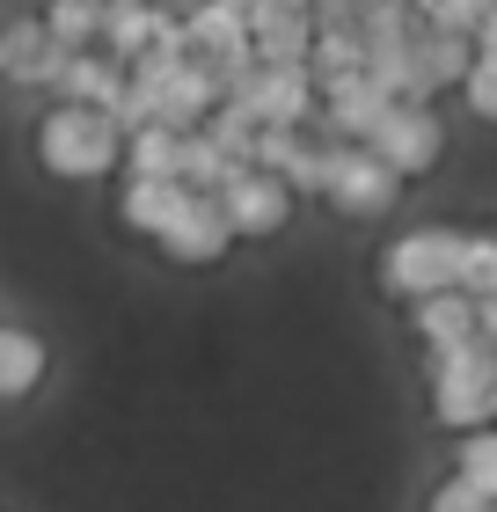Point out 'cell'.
<instances>
[{
  "label": "cell",
  "instance_id": "1",
  "mask_svg": "<svg viewBox=\"0 0 497 512\" xmlns=\"http://www.w3.org/2000/svg\"><path fill=\"white\" fill-rule=\"evenodd\" d=\"M117 125L103 118V110H52V118L37 125V161L52 176H66V183H88V176H103L110 161H117Z\"/></svg>",
  "mask_w": 497,
  "mask_h": 512
},
{
  "label": "cell",
  "instance_id": "2",
  "mask_svg": "<svg viewBox=\"0 0 497 512\" xmlns=\"http://www.w3.org/2000/svg\"><path fill=\"white\" fill-rule=\"evenodd\" d=\"M454 249H461V227H410L381 249V286L402 300L454 293Z\"/></svg>",
  "mask_w": 497,
  "mask_h": 512
},
{
  "label": "cell",
  "instance_id": "3",
  "mask_svg": "<svg viewBox=\"0 0 497 512\" xmlns=\"http://www.w3.org/2000/svg\"><path fill=\"white\" fill-rule=\"evenodd\" d=\"M439 147H446V125H439L432 103H388V118L366 132V154L381 161L395 183L402 176H424L439 161Z\"/></svg>",
  "mask_w": 497,
  "mask_h": 512
},
{
  "label": "cell",
  "instance_id": "4",
  "mask_svg": "<svg viewBox=\"0 0 497 512\" xmlns=\"http://www.w3.org/2000/svg\"><path fill=\"white\" fill-rule=\"evenodd\" d=\"M212 213H220V227L227 235H278V227L293 220V191L278 176H264V169H234L227 176V191L212 198Z\"/></svg>",
  "mask_w": 497,
  "mask_h": 512
},
{
  "label": "cell",
  "instance_id": "5",
  "mask_svg": "<svg viewBox=\"0 0 497 512\" xmlns=\"http://www.w3.org/2000/svg\"><path fill=\"white\" fill-rule=\"evenodd\" d=\"M322 198L337 205V213H388V205H395V176H388L366 147H344V139H329Z\"/></svg>",
  "mask_w": 497,
  "mask_h": 512
},
{
  "label": "cell",
  "instance_id": "6",
  "mask_svg": "<svg viewBox=\"0 0 497 512\" xmlns=\"http://www.w3.org/2000/svg\"><path fill=\"white\" fill-rule=\"evenodd\" d=\"M249 110H256L264 132H307V118H315V81H307V66H256Z\"/></svg>",
  "mask_w": 497,
  "mask_h": 512
},
{
  "label": "cell",
  "instance_id": "7",
  "mask_svg": "<svg viewBox=\"0 0 497 512\" xmlns=\"http://www.w3.org/2000/svg\"><path fill=\"white\" fill-rule=\"evenodd\" d=\"M410 322L417 337L446 352V344H468V337H490L497 330V300H468V293H432V300H410Z\"/></svg>",
  "mask_w": 497,
  "mask_h": 512
},
{
  "label": "cell",
  "instance_id": "8",
  "mask_svg": "<svg viewBox=\"0 0 497 512\" xmlns=\"http://www.w3.org/2000/svg\"><path fill=\"white\" fill-rule=\"evenodd\" d=\"M52 88H59L66 110H103V118H117V103H125V66H110L103 52H66Z\"/></svg>",
  "mask_w": 497,
  "mask_h": 512
},
{
  "label": "cell",
  "instance_id": "9",
  "mask_svg": "<svg viewBox=\"0 0 497 512\" xmlns=\"http://www.w3.org/2000/svg\"><path fill=\"white\" fill-rule=\"evenodd\" d=\"M59 59H66V52L44 37L37 15H15L8 30H0V81H15V88H52Z\"/></svg>",
  "mask_w": 497,
  "mask_h": 512
},
{
  "label": "cell",
  "instance_id": "10",
  "mask_svg": "<svg viewBox=\"0 0 497 512\" xmlns=\"http://www.w3.org/2000/svg\"><path fill=\"white\" fill-rule=\"evenodd\" d=\"M315 110L329 118V132L344 139V147H366V132L388 118V96L373 88L366 74L359 81H337V88H315Z\"/></svg>",
  "mask_w": 497,
  "mask_h": 512
},
{
  "label": "cell",
  "instance_id": "11",
  "mask_svg": "<svg viewBox=\"0 0 497 512\" xmlns=\"http://www.w3.org/2000/svg\"><path fill=\"white\" fill-rule=\"evenodd\" d=\"M161 249L176 256V264H212V256H227V227H220V213H212V198H183V213L154 235Z\"/></svg>",
  "mask_w": 497,
  "mask_h": 512
},
{
  "label": "cell",
  "instance_id": "12",
  "mask_svg": "<svg viewBox=\"0 0 497 512\" xmlns=\"http://www.w3.org/2000/svg\"><path fill=\"white\" fill-rule=\"evenodd\" d=\"M154 22H161L154 0H103V30H96L103 59H110V66H132V59L154 44Z\"/></svg>",
  "mask_w": 497,
  "mask_h": 512
},
{
  "label": "cell",
  "instance_id": "13",
  "mask_svg": "<svg viewBox=\"0 0 497 512\" xmlns=\"http://www.w3.org/2000/svg\"><path fill=\"white\" fill-rule=\"evenodd\" d=\"M44 381V337H30L22 322H0V403H22Z\"/></svg>",
  "mask_w": 497,
  "mask_h": 512
},
{
  "label": "cell",
  "instance_id": "14",
  "mask_svg": "<svg viewBox=\"0 0 497 512\" xmlns=\"http://www.w3.org/2000/svg\"><path fill=\"white\" fill-rule=\"evenodd\" d=\"M432 417L446 432H483L497 417V381H439L432 388Z\"/></svg>",
  "mask_w": 497,
  "mask_h": 512
},
{
  "label": "cell",
  "instance_id": "15",
  "mask_svg": "<svg viewBox=\"0 0 497 512\" xmlns=\"http://www.w3.org/2000/svg\"><path fill=\"white\" fill-rule=\"evenodd\" d=\"M183 198L191 191H176V183H154V176H132L125 183V198H117V213H125L132 235H161L176 213H183Z\"/></svg>",
  "mask_w": 497,
  "mask_h": 512
},
{
  "label": "cell",
  "instance_id": "16",
  "mask_svg": "<svg viewBox=\"0 0 497 512\" xmlns=\"http://www.w3.org/2000/svg\"><path fill=\"white\" fill-rule=\"evenodd\" d=\"M183 139L191 132H169V125H132L125 132V154L132 161V176H154V183H176V154H183Z\"/></svg>",
  "mask_w": 497,
  "mask_h": 512
},
{
  "label": "cell",
  "instance_id": "17",
  "mask_svg": "<svg viewBox=\"0 0 497 512\" xmlns=\"http://www.w3.org/2000/svg\"><path fill=\"white\" fill-rule=\"evenodd\" d=\"M44 37L59 44V52H96V30H103V0H52V8L37 15Z\"/></svg>",
  "mask_w": 497,
  "mask_h": 512
},
{
  "label": "cell",
  "instance_id": "18",
  "mask_svg": "<svg viewBox=\"0 0 497 512\" xmlns=\"http://www.w3.org/2000/svg\"><path fill=\"white\" fill-rule=\"evenodd\" d=\"M454 293H468V300H497V242L483 235H461V249H454Z\"/></svg>",
  "mask_w": 497,
  "mask_h": 512
},
{
  "label": "cell",
  "instance_id": "19",
  "mask_svg": "<svg viewBox=\"0 0 497 512\" xmlns=\"http://www.w3.org/2000/svg\"><path fill=\"white\" fill-rule=\"evenodd\" d=\"M454 476H461L476 498L497 505V439H490V432H461V447H454Z\"/></svg>",
  "mask_w": 497,
  "mask_h": 512
},
{
  "label": "cell",
  "instance_id": "20",
  "mask_svg": "<svg viewBox=\"0 0 497 512\" xmlns=\"http://www.w3.org/2000/svg\"><path fill=\"white\" fill-rule=\"evenodd\" d=\"M461 88H468V110H476V118H490V110H497V59L476 52V59L461 66Z\"/></svg>",
  "mask_w": 497,
  "mask_h": 512
},
{
  "label": "cell",
  "instance_id": "21",
  "mask_svg": "<svg viewBox=\"0 0 497 512\" xmlns=\"http://www.w3.org/2000/svg\"><path fill=\"white\" fill-rule=\"evenodd\" d=\"M432 512H490V498H476L461 476H446L439 491H432Z\"/></svg>",
  "mask_w": 497,
  "mask_h": 512
}]
</instances>
